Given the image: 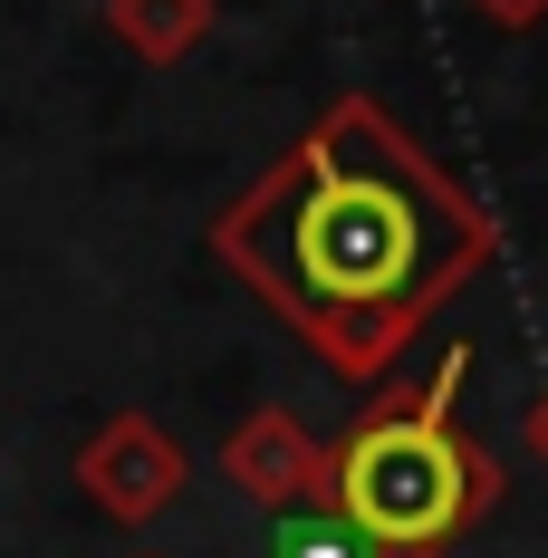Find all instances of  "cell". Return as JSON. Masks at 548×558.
<instances>
[{
  "instance_id": "obj_5",
  "label": "cell",
  "mask_w": 548,
  "mask_h": 558,
  "mask_svg": "<svg viewBox=\"0 0 548 558\" xmlns=\"http://www.w3.org/2000/svg\"><path fill=\"white\" fill-rule=\"evenodd\" d=\"M221 0H107V29L125 58H145V68H183V58L212 39Z\"/></svg>"
},
{
  "instance_id": "obj_6",
  "label": "cell",
  "mask_w": 548,
  "mask_h": 558,
  "mask_svg": "<svg viewBox=\"0 0 548 558\" xmlns=\"http://www.w3.org/2000/svg\"><path fill=\"white\" fill-rule=\"evenodd\" d=\"M270 558H376V539H356L337 510H289L279 520V549Z\"/></svg>"
},
{
  "instance_id": "obj_2",
  "label": "cell",
  "mask_w": 548,
  "mask_h": 558,
  "mask_svg": "<svg viewBox=\"0 0 548 558\" xmlns=\"http://www.w3.org/2000/svg\"><path fill=\"white\" fill-rule=\"evenodd\" d=\"M462 347L442 356L414 395L376 404L346 444H337L328 510L376 539V558H442L482 510L500 501V462L462 434Z\"/></svg>"
},
{
  "instance_id": "obj_1",
  "label": "cell",
  "mask_w": 548,
  "mask_h": 558,
  "mask_svg": "<svg viewBox=\"0 0 548 558\" xmlns=\"http://www.w3.org/2000/svg\"><path fill=\"white\" fill-rule=\"evenodd\" d=\"M212 251L299 328L328 376L376 386L500 251V231L376 97H337L212 222Z\"/></svg>"
},
{
  "instance_id": "obj_4",
  "label": "cell",
  "mask_w": 548,
  "mask_h": 558,
  "mask_svg": "<svg viewBox=\"0 0 548 558\" xmlns=\"http://www.w3.org/2000/svg\"><path fill=\"white\" fill-rule=\"evenodd\" d=\"M221 482L241 492V501L260 510H328V482H337V452L289 414V404H260L251 424H231L221 434Z\"/></svg>"
},
{
  "instance_id": "obj_8",
  "label": "cell",
  "mask_w": 548,
  "mask_h": 558,
  "mask_svg": "<svg viewBox=\"0 0 548 558\" xmlns=\"http://www.w3.org/2000/svg\"><path fill=\"white\" fill-rule=\"evenodd\" d=\"M520 434H529V452H539V462H548V386L529 395V414H520Z\"/></svg>"
},
{
  "instance_id": "obj_3",
  "label": "cell",
  "mask_w": 548,
  "mask_h": 558,
  "mask_svg": "<svg viewBox=\"0 0 548 558\" xmlns=\"http://www.w3.org/2000/svg\"><path fill=\"white\" fill-rule=\"evenodd\" d=\"M183 482H193V462L173 444L155 414H107L87 444H77V492L107 510L115 530H145V520H165L183 501Z\"/></svg>"
},
{
  "instance_id": "obj_7",
  "label": "cell",
  "mask_w": 548,
  "mask_h": 558,
  "mask_svg": "<svg viewBox=\"0 0 548 558\" xmlns=\"http://www.w3.org/2000/svg\"><path fill=\"white\" fill-rule=\"evenodd\" d=\"M472 10H482L491 29H539L548 20V0H472Z\"/></svg>"
}]
</instances>
